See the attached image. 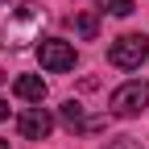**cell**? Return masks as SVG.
I'll return each instance as SVG.
<instances>
[{
    "mask_svg": "<svg viewBox=\"0 0 149 149\" xmlns=\"http://www.w3.org/2000/svg\"><path fill=\"white\" fill-rule=\"evenodd\" d=\"M58 112H62V120H66L70 128H79V133H95V128H100V120H87V112H83L79 100H66Z\"/></svg>",
    "mask_w": 149,
    "mask_h": 149,
    "instance_id": "8992f818",
    "label": "cell"
},
{
    "mask_svg": "<svg viewBox=\"0 0 149 149\" xmlns=\"http://www.w3.org/2000/svg\"><path fill=\"white\" fill-rule=\"evenodd\" d=\"M0 149H8V141H0Z\"/></svg>",
    "mask_w": 149,
    "mask_h": 149,
    "instance_id": "7c38bea8",
    "label": "cell"
},
{
    "mask_svg": "<svg viewBox=\"0 0 149 149\" xmlns=\"http://www.w3.org/2000/svg\"><path fill=\"white\" fill-rule=\"evenodd\" d=\"M100 4H104L112 17H128V13H133V0H100Z\"/></svg>",
    "mask_w": 149,
    "mask_h": 149,
    "instance_id": "9c48e42d",
    "label": "cell"
},
{
    "mask_svg": "<svg viewBox=\"0 0 149 149\" xmlns=\"http://www.w3.org/2000/svg\"><path fill=\"white\" fill-rule=\"evenodd\" d=\"M37 58H42V66H46V70L62 74V70H70V66H74V46H70V42H62V37H46V42L37 46Z\"/></svg>",
    "mask_w": 149,
    "mask_h": 149,
    "instance_id": "277c9868",
    "label": "cell"
},
{
    "mask_svg": "<svg viewBox=\"0 0 149 149\" xmlns=\"http://www.w3.org/2000/svg\"><path fill=\"white\" fill-rule=\"evenodd\" d=\"M17 95L25 104H42L46 100V79L42 74H21V79H17Z\"/></svg>",
    "mask_w": 149,
    "mask_h": 149,
    "instance_id": "52a82bcc",
    "label": "cell"
},
{
    "mask_svg": "<svg viewBox=\"0 0 149 149\" xmlns=\"http://www.w3.org/2000/svg\"><path fill=\"white\" fill-rule=\"evenodd\" d=\"M42 4L37 0H0V46L25 50L42 33Z\"/></svg>",
    "mask_w": 149,
    "mask_h": 149,
    "instance_id": "6da1fadb",
    "label": "cell"
},
{
    "mask_svg": "<svg viewBox=\"0 0 149 149\" xmlns=\"http://www.w3.org/2000/svg\"><path fill=\"white\" fill-rule=\"evenodd\" d=\"M0 83H4V70H0Z\"/></svg>",
    "mask_w": 149,
    "mask_h": 149,
    "instance_id": "4fadbf2b",
    "label": "cell"
},
{
    "mask_svg": "<svg viewBox=\"0 0 149 149\" xmlns=\"http://www.w3.org/2000/svg\"><path fill=\"white\" fill-rule=\"evenodd\" d=\"M74 29H79V37L91 42V37L100 33V17H95V13H79V17H74Z\"/></svg>",
    "mask_w": 149,
    "mask_h": 149,
    "instance_id": "ba28073f",
    "label": "cell"
},
{
    "mask_svg": "<svg viewBox=\"0 0 149 149\" xmlns=\"http://www.w3.org/2000/svg\"><path fill=\"white\" fill-rule=\"evenodd\" d=\"M108 149H145V145H141L137 137H112V141H108Z\"/></svg>",
    "mask_w": 149,
    "mask_h": 149,
    "instance_id": "30bf717a",
    "label": "cell"
},
{
    "mask_svg": "<svg viewBox=\"0 0 149 149\" xmlns=\"http://www.w3.org/2000/svg\"><path fill=\"white\" fill-rule=\"evenodd\" d=\"M145 58H149V37L145 33H124L108 46V62L116 70H137Z\"/></svg>",
    "mask_w": 149,
    "mask_h": 149,
    "instance_id": "7a4b0ae2",
    "label": "cell"
},
{
    "mask_svg": "<svg viewBox=\"0 0 149 149\" xmlns=\"http://www.w3.org/2000/svg\"><path fill=\"white\" fill-rule=\"evenodd\" d=\"M50 128H54V116H50L42 104H37V108H25L21 116H17V133H21L25 141H46Z\"/></svg>",
    "mask_w": 149,
    "mask_h": 149,
    "instance_id": "5b68a950",
    "label": "cell"
},
{
    "mask_svg": "<svg viewBox=\"0 0 149 149\" xmlns=\"http://www.w3.org/2000/svg\"><path fill=\"white\" fill-rule=\"evenodd\" d=\"M145 104H149V83L145 79H128V83H120L116 91H112L108 112L112 116H137Z\"/></svg>",
    "mask_w": 149,
    "mask_h": 149,
    "instance_id": "3957f363",
    "label": "cell"
},
{
    "mask_svg": "<svg viewBox=\"0 0 149 149\" xmlns=\"http://www.w3.org/2000/svg\"><path fill=\"white\" fill-rule=\"evenodd\" d=\"M4 116H8V104H4V100H0V120H4Z\"/></svg>",
    "mask_w": 149,
    "mask_h": 149,
    "instance_id": "8fae6325",
    "label": "cell"
}]
</instances>
